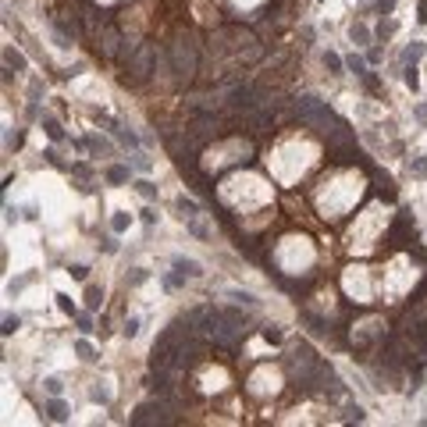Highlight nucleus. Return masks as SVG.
Here are the masks:
<instances>
[{
	"label": "nucleus",
	"instance_id": "3",
	"mask_svg": "<svg viewBox=\"0 0 427 427\" xmlns=\"http://www.w3.org/2000/svg\"><path fill=\"white\" fill-rule=\"evenodd\" d=\"M43 128H47V135H50L54 143H61V139H64V132H61V121H57V118L43 114Z\"/></svg>",
	"mask_w": 427,
	"mask_h": 427
},
{
	"label": "nucleus",
	"instance_id": "6",
	"mask_svg": "<svg viewBox=\"0 0 427 427\" xmlns=\"http://www.w3.org/2000/svg\"><path fill=\"white\" fill-rule=\"evenodd\" d=\"M178 210H182V217H196L200 214V207H196V200H189V196H178Z\"/></svg>",
	"mask_w": 427,
	"mask_h": 427
},
{
	"label": "nucleus",
	"instance_id": "11",
	"mask_svg": "<svg viewBox=\"0 0 427 427\" xmlns=\"http://www.w3.org/2000/svg\"><path fill=\"white\" fill-rule=\"evenodd\" d=\"M47 417H50V420H64V417H68V409H64V402H61V399H54V402L47 406Z\"/></svg>",
	"mask_w": 427,
	"mask_h": 427
},
{
	"label": "nucleus",
	"instance_id": "21",
	"mask_svg": "<svg viewBox=\"0 0 427 427\" xmlns=\"http://www.w3.org/2000/svg\"><path fill=\"white\" fill-rule=\"evenodd\" d=\"M392 32H395V22H381V25H377V36H385V39H388Z\"/></svg>",
	"mask_w": 427,
	"mask_h": 427
},
{
	"label": "nucleus",
	"instance_id": "22",
	"mask_svg": "<svg viewBox=\"0 0 427 427\" xmlns=\"http://www.w3.org/2000/svg\"><path fill=\"white\" fill-rule=\"evenodd\" d=\"M125 224H128V217H125V214H118V217L111 221V228H114V232H125Z\"/></svg>",
	"mask_w": 427,
	"mask_h": 427
},
{
	"label": "nucleus",
	"instance_id": "4",
	"mask_svg": "<svg viewBox=\"0 0 427 427\" xmlns=\"http://www.w3.org/2000/svg\"><path fill=\"white\" fill-rule=\"evenodd\" d=\"M4 64H7V71H11V68H14V71H22V68H25V57H22L18 50H11V47H7V50H4Z\"/></svg>",
	"mask_w": 427,
	"mask_h": 427
},
{
	"label": "nucleus",
	"instance_id": "16",
	"mask_svg": "<svg viewBox=\"0 0 427 427\" xmlns=\"http://www.w3.org/2000/svg\"><path fill=\"white\" fill-rule=\"evenodd\" d=\"M118 135H121V143L125 146H139V139H135V132H125V128H114Z\"/></svg>",
	"mask_w": 427,
	"mask_h": 427
},
{
	"label": "nucleus",
	"instance_id": "30",
	"mask_svg": "<svg viewBox=\"0 0 427 427\" xmlns=\"http://www.w3.org/2000/svg\"><path fill=\"white\" fill-rule=\"evenodd\" d=\"M420 22H427V4H420V14H417Z\"/></svg>",
	"mask_w": 427,
	"mask_h": 427
},
{
	"label": "nucleus",
	"instance_id": "29",
	"mask_svg": "<svg viewBox=\"0 0 427 427\" xmlns=\"http://www.w3.org/2000/svg\"><path fill=\"white\" fill-rule=\"evenodd\" d=\"M79 328H82V335H89V331H93V324H89V317H79Z\"/></svg>",
	"mask_w": 427,
	"mask_h": 427
},
{
	"label": "nucleus",
	"instance_id": "24",
	"mask_svg": "<svg viewBox=\"0 0 427 427\" xmlns=\"http://www.w3.org/2000/svg\"><path fill=\"white\" fill-rule=\"evenodd\" d=\"M57 303H61V310H64V313H75V306H71L68 296H57Z\"/></svg>",
	"mask_w": 427,
	"mask_h": 427
},
{
	"label": "nucleus",
	"instance_id": "5",
	"mask_svg": "<svg viewBox=\"0 0 427 427\" xmlns=\"http://www.w3.org/2000/svg\"><path fill=\"white\" fill-rule=\"evenodd\" d=\"M324 68H328L331 75H342V68H345V61H342L338 54H331V50H324Z\"/></svg>",
	"mask_w": 427,
	"mask_h": 427
},
{
	"label": "nucleus",
	"instance_id": "1",
	"mask_svg": "<svg viewBox=\"0 0 427 427\" xmlns=\"http://www.w3.org/2000/svg\"><path fill=\"white\" fill-rule=\"evenodd\" d=\"M150 420L164 424L167 420L164 417V406H139V409H135V417H132V424H150Z\"/></svg>",
	"mask_w": 427,
	"mask_h": 427
},
{
	"label": "nucleus",
	"instance_id": "17",
	"mask_svg": "<svg viewBox=\"0 0 427 427\" xmlns=\"http://www.w3.org/2000/svg\"><path fill=\"white\" fill-rule=\"evenodd\" d=\"M406 86H409V89H417V86H420V82H417V68H413V64H406Z\"/></svg>",
	"mask_w": 427,
	"mask_h": 427
},
{
	"label": "nucleus",
	"instance_id": "13",
	"mask_svg": "<svg viewBox=\"0 0 427 427\" xmlns=\"http://www.w3.org/2000/svg\"><path fill=\"white\" fill-rule=\"evenodd\" d=\"M100 303H103V292H100V288H89V292H86V306H89V310H96Z\"/></svg>",
	"mask_w": 427,
	"mask_h": 427
},
{
	"label": "nucleus",
	"instance_id": "27",
	"mask_svg": "<svg viewBox=\"0 0 427 427\" xmlns=\"http://www.w3.org/2000/svg\"><path fill=\"white\" fill-rule=\"evenodd\" d=\"M392 7H395V0H377V11H381V14H388Z\"/></svg>",
	"mask_w": 427,
	"mask_h": 427
},
{
	"label": "nucleus",
	"instance_id": "28",
	"mask_svg": "<svg viewBox=\"0 0 427 427\" xmlns=\"http://www.w3.org/2000/svg\"><path fill=\"white\" fill-rule=\"evenodd\" d=\"M71 278L75 281H86V267H71Z\"/></svg>",
	"mask_w": 427,
	"mask_h": 427
},
{
	"label": "nucleus",
	"instance_id": "18",
	"mask_svg": "<svg viewBox=\"0 0 427 427\" xmlns=\"http://www.w3.org/2000/svg\"><path fill=\"white\" fill-rule=\"evenodd\" d=\"M18 324H22L18 317H4V335H14V331H18Z\"/></svg>",
	"mask_w": 427,
	"mask_h": 427
},
{
	"label": "nucleus",
	"instance_id": "25",
	"mask_svg": "<svg viewBox=\"0 0 427 427\" xmlns=\"http://www.w3.org/2000/svg\"><path fill=\"white\" fill-rule=\"evenodd\" d=\"M413 114H417V121H420V125H427V103H420Z\"/></svg>",
	"mask_w": 427,
	"mask_h": 427
},
{
	"label": "nucleus",
	"instance_id": "14",
	"mask_svg": "<svg viewBox=\"0 0 427 427\" xmlns=\"http://www.w3.org/2000/svg\"><path fill=\"white\" fill-rule=\"evenodd\" d=\"M228 296H232L235 303H242V306H256V299H253L249 292H239V288H232V292H228Z\"/></svg>",
	"mask_w": 427,
	"mask_h": 427
},
{
	"label": "nucleus",
	"instance_id": "23",
	"mask_svg": "<svg viewBox=\"0 0 427 427\" xmlns=\"http://www.w3.org/2000/svg\"><path fill=\"white\" fill-rule=\"evenodd\" d=\"M132 164H135V167H139V171H150V160H146L143 153H135V157H132Z\"/></svg>",
	"mask_w": 427,
	"mask_h": 427
},
{
	"label": "nucleus",
	"instance_id": "2",
	"mask_svg": "<svg viewBox=\"0 0 427 427\" xmlns=\"http://www.w3.org/2000/svg\"><path fill=\"white\" fill-rule=\"evenodd\" d=\"M175 271L182 274V278H200V264H196V260H185V256H178V260H175Z\"/></svg>",
	"mask_w": 427,
	"mask_h": 427
},
{
	"label": "nucleus",
	"instance_id": "7",
	"mask_svg": "<svg viewBox=\"0 0 427 427\" xmlns=\"http://www.w3.org/2000/svg\"><path fill=\"white\" fill-rule=\"evenodd\" d=\"M345 68L353 75H360V79H367V61L363 57H345Z\"/></svg>",
	"mask_w": 427,
	"mask_h": 427
},
{
	"label": "nucleus",
	"instance_id": "8",
	"mask_svg": "<svg viewBox=\"0 0 427 427\" xmlns=\"http://www.w3.org/2000/svg\"><path fill=\"white\" fill-rule=\"evenodd\" d=\"M349 36H353V43L367 47V43H370V29H367V25H353V29H349Z\"/></svg>",
	"mask_w": 427,
	"mask_h": 427
},
{
	"label": "nucleus",
	"instance_id": "15",
	"mask_svg": "<svg viewBox=\"0 0 427 427\" xmlns=\"http://www.w3.org/2000/svg\"><path fill=\"white\" fill-rule=\"evenodd\" d=\"M139 192L146 196V200H157V185L153 182H139Z\"/></svg>",
	"mask_w": 427,
	"mask_h": 427
},
{
	"label": "nucleus",
	"instance_id": "26",
	"mask_svg": "<svg viewBox=\"0 0 427 427\" xmlns=\"http://www.w3.org/2000/svg\"><path fill=\"white\" fill-rule=\"evenodd\" d=\"M47 392H50V395H61V381H57V377L47 381Z\"/></svg>",
	"mask_w": 427,
	"mask_h": 427
},
{
	"label": "nucleus",
	"instance_id": "20",
	"mask_svg": "<svg viewBox=\"0 0 427 427\" xmlns=\"http://www.w3.org/2000/svg\"><path fill=\"white\" fill-rule=\"evenodd\" d=\"M125 335H128V338H135V335H139V320H125Z\"/></svg>",
	"mask_w": 427,
	"mask_h": 427
},
{
	"label": "nucleus",
	"instance_id": "10",
	"mask_svg": "<svg viewBox=\"0 0 427 427\" xmlns=\"http://www.w3.org/2000/svg\"><path fill=\"white\" fill-rule=\"evenodd\" d=\"M420 57H424V43H413V47H406V54H402L406 64H417Z\"/></svg>",
	"mask_w": 427,
	"mask_h": 427
},
{
	"label": "nucleus",
	"instance_id": "9",
	"mask_svg": "<svg viewBox=\"0 0 427 427\" xmlns=\"http://www.w3.org/2000/svg\"><path fill=\"white\" fill-rule=\"evenodd\" d=\"M107 182H111V185H121V182H128V167H111V171H107Z\"/></svg>",
	"mask_w": 427,
	"mask_h": 427
},
{
	"label": "nucleus",
	"instance_id": "12",
	"mask_svg": "<svg viewBox=\"0 0 427 427\" xmlns=\"http://www.w3.org/2000/svg\"><path fill=\"white\" fill-rule=\"evenodd\" d=\"M409 171H413L417 178H427V157H413L409 160Z\"/></svg>",
	"mask_w": 427,
	"mask_h": 427
},
{
	"label": "nucleus",
	"instance_id": "19",
	"mask_svg": "<svg viewBox=\"0 0 427 427\" xmlns=\"http://www.w3.org/2000/svg\"><path fill=\"white\" fill-rule=\"evenodd\" d=\"M75 349H79V356H82V360H93V345H89L86 338H82L79 345H75Z\"/></svg>",
	"mask_w": 427,
	"mask_h": 427
}]
</instances>
